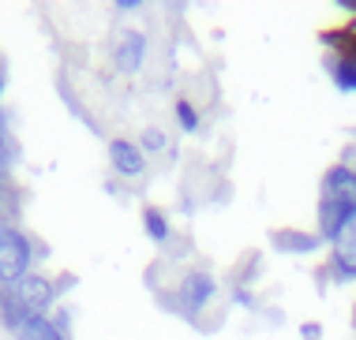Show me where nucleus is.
I'll list each match as a JSON object with an SVG mask.
<instances>
[{"label": "nucleus", "mask_w": 356, "mask_h": 340, "mask_svg": "<svg viewBox=\"0 0 356 340\" xmlns=\"http://www.w3.org/2000/svg\"><path fill=\"white\" fill-rule=\"evenodd\" d=\"M139 0H117V12H139Z\"/></svg>", "instance_id": "obj_24"}, {"label": "nucleus", "mask_w": 356, "mask_h": 340, "mask_svg": "<svg viewBox=\"0 0 356 340\" xmlns=\"http://www.w3.org/2000/svg\"><path fill=\"white\" fill-rule=\"evenodd\" d=\"M136 142H139V150L147 153V158H172V153H177V146H172L169 131H165V128H158V124L143 128Z\"/></svg>", "instance_id": "obj_13"}, {"label": "nucleus", "mask_w": 356, "mask_h": 340, "mask_svg": "<svg viewBox=\"0 0 356 340\" xmlns=\"http://www.w3.org/2000/svg\"><path fill=\"white\" fill-rule=\"evenodd\" d=\"M26 210V187L15 180H0V225H19Z\"/></svg>", "instance_id": "obj_11"}, {"label": "nucleus", "mask_w": 356, "mask_h": 340, "mask_svg": "<svg viewBox=\"0 0 356 340\" xmlns=\"http://www.w3.org/2000/svg\"><path fill=\"white\" fill-rule=\"evenodd\" d=\"M105 158H109V169L117 172L120 180H143L150 169V158L139 150L136 139H128V135H113V139L105 142Z\"/></svg>", "instance_id": "obj_6"}, {"label": "nucleus", "mask_w": 356, "mask_h": 340, "mask_svg": "<svg viewBox=\"0 0 356 340\" xmlns=\"http://www.w3.org/2000/svg\"><path fill=\"white\" fill-rule=\"evenodd\" d=\"M34 269V236L23 225H0V288L19 284Z\"/></svg>", "instance_id": "obj_2"}, {"label": "nucleus", "mask_w": 356, "mask_h": 340, "mask_svg": "<svg viewBox=\"0 0 356 340\" xmlns=\"http://www.w3.org/2000/svg\"><path fill=\"white\" fill-rule=\"evenodd\" d=\"M49 255H53V250H49V243L34 236V262H45V258H49Z\"/></svg>", "instance_id": "obj_23"}, {"label": "nucleus", "mask_w": 356, "mask_h": 340, "mask_svg": "<svg viewBox=\"0 0 356 340\" xmlns=\"http://www.w3.org/2000/svg\"><path fill=\"white\" fill-rule=\"evenodd\" d=\"M353 221H356V202L349 198H319V206H315V232L326 247H334L349 232Z\"/></svg>", "instance_id": "obj_5"}, {"label": "nucleus", "mask_w": 356, "mask_h": 340, "mask_svg": "<svg viewBox=\"0 0 356 340\" xmlns=\"http://www.w3.org/2000/svg\"><path fill=\"white\" fill-rule=\"evenodd\" d=\"M19 164V142L8 124V112H0V180H12V169Z\"/></svg>", "instance_id": "obj_14"}, {"label": "nucleus", "mask_w": 356, "mask_h": 340, "mask_svg": "<svg viewBox=\"0 0 356 340\" xmlns=\"http://www.w3.org/2000/svg\"><path fill=\"white\" fill-rule=\"evenodd\" d=\"M300 340H323V325L319 322H304L300 325Z\"/></svg>", "instance_id": "obj_21"}, {"label": "nucleus", "mask_w": 356, "mask_h": 340, "mask_svg": "<svg viewBox=\"0 0 356 340\" xmlns=\"http://www.w3.org/2000/svg\"><path fill=\"white\" fill-rule=\"evenodd\" d=\"M319 45L326 49V56H338V60L356 64V26H349V23L326 26V31H319Z\"/></svg>", "instance_id": "obj_9"}, {"label": "nucleus", "mask_w": 356, "mask_h": 340, "mask_svg": "<svg viewBox=\"0 0 356 340\" xmlns=\"http://www.w3.org/2000/svg\"><path fill=\"white\" fill-rule=\"evenodd\" d=\"M172 116H177V128L184 135L203 131V109H199L191 97H177V101H172Z\"/></svg>", "instance_id": "obj_15"}, {"label": "nucleus", "mask_w": 356, "mask_h": 340, "mask_svg": "<svg viewBox=\"0 0 356 340\" xmlns=\"http://www.w3.org/2000/svg\"><path fill=\"white\" fill-rule=\"evenodd\" d=\"M139 221H143V232H147V239L154 243V247H169L172 239V221H169V213L161 210V206H143L139 210Z\"/></svg>", "instance_id": "obj_10"}, {"label": "nucleus", "mask_w": 356, "mask_h": 340, "mask_svg": "<svg viewBox=\"0 0 356 340\" xmlns=\"http://www.w3.org/2000/svg\"><path fill=\"white\" fill-rule=\"evenodd\" d=\"M323 67H326L330 83L338 86L341 94H356V64H349V60H338V56H326Z\"/></svg>", "instance_id": "obj_16"}, {"label": "nucleus", "mask_w": 356, "mask_h": 340, "mask_svg": "<svg viewBox=\"0 0 356 340\" xmlns=\"http://www.w3.org/2000/svg\"><path fill=\"white\" fill-rule=\"evenodd\" d=\"M12 291L19 296V303H23V310L31 318H49L56 307H60V296H56V284H53V277L45 273L42 266L31 269L19 284H12Z\"/></svg>", "instance_id": "obj_4"}, {"label": "nucleus", "mask_w": 356, "mask_h": 340, "mask_svg": "<svg viewBox=\"0 0 356 340\" xmlns=\"http://www.w3.org/2000/svg\"><path fill=\"white\" fill-rule=\"evenodd\" d=\"M53 284H56V296H60V303H64V296L79 288V273H68V269H60V273L53 277Z\"/></svg>", "instance_id": "obj_19"}, {"label": "nucleus", "mask_w": 356, "mask_h": 340, "mask_svg": "<svg viewBox=\"0 0 356 340\" xmlns=\"http://www.w3.org/2000/svg\"><path fill=\"white\" fill-rule=\"evenodd\" d=\"M15 340H60L53 329V318H31L23 329L15 333Z\"/></svg>", "instance_id": "obj_17"}, {"label": "nucleus", "mask_w": 356, "mask_h": 340, "mask_svg": "<svg viewBox=\"0 0 356 340\" xmlns=\"http://www.w3.org/2000/svg\"><path fill=\"white\" fill-rule=\"evenodd\" d=\"M233 303H236V307H244V310H259L255 291H252V288H233Z\"/></svg>", "instance_id": "obj_20"}, {"label": "nucleus", "mask_w": 356, "mask_h": 340, "mask_svg": "<svg viewBox=\"0 0 356 340\" xmlns=\"http://www.w3.org/2000/svg\"><path fill=\"white\" fill-rule=\"evenodd\" d=\"M319 198H349V202H356V169L334 161L319 180Z\"/></svg>", "instance_id": "obj_8"}, {"label": "nucleus", "mask_w": 356, "mask_h": 340, "mask_svg": "<svg viewBox=\"0 0 356 340\" xmlns=\"http://www.w3.org/2000/svg\"><path fill=\"white\" fill-rule=\"evenodd\" d=\"M4 94H8V60L0 56V112H4Z\"/></svg>", "instance_id": "obj_22"}, {"label": "nucleus", "mask_w": 356, "mask_h": 340, "mask_svg": "<svg viewBox=\"0 0 356 340\" xmlns=\"http://www.w3.org/2000/svg\"><path fill=\"white\" fill-rule=\"evenodd\" d=\"M158 299H161L165 310H172V314L203 325V314L214 307V299H218V277L210 273V269H203V266H191V269H184V273L172 280L169 288H161Z\"/></svg>", "instance_id": "obj_1"}, {"label": "nucleus", "mask_w": 356, "mask_h": 340, "mask_svg": "<svg viewBox=\"0 0 356 340\" xmlns=\"http://www.w3.org/2000/svg\"><path fill=\"white\" fill-rule=\"evenodd\" d=\"M147 53H150V37L139 26H120L113 34V45H109V64L117 75L131 79V75H139L147 67Z\"/></svg>", "instance_id": "obj_3"}, {"label": "nucleus", "mask_w": 356, "mask_h": 340, "mask_svg": "<svg viewBox=\"0 0 356 340\" xmlns=\"http://www.w3.org/2000/svg\"><path fill=\"white\" fill-rule=\"evenodd\" d=\"M49 318H53L56 337H60V340H75V329H72V325H75V314H72V307H68V303H60Z\"/></svg>", "instance_id": "obj_18"}, {"label": "nucleus", "mask_w": 356, "mask_h": 340, "mask_svg": "<svg viewBox=\"0 0 356 340\" xmlns=\"http://www.w3.org/2000/svg\"><path fill=\"white\" fill-rule=\"evenodd\" d=\"M270 247L277 255H293V258H312L319 255L326 243L319 239L315 228H293V225H282V228H270Z\"/></svg>", "instance_id": "obj_7"}, {"label": "nucleus", "mask_w": 356, "mask_h": 340, "mask_svg": "<svg viewBox=\"0 0 356 340\" xmlns=\"http://www.w3.org/2000/svg\"><path fill=\"white\" fill-rule=\"evenodd\" d=\"M26 322H31V314H26L23 310V303H19V296L12 288H0V329H4V333H19V329H23Z\"/></svg>", "instance_id": "obj_12"}]
</instances>
